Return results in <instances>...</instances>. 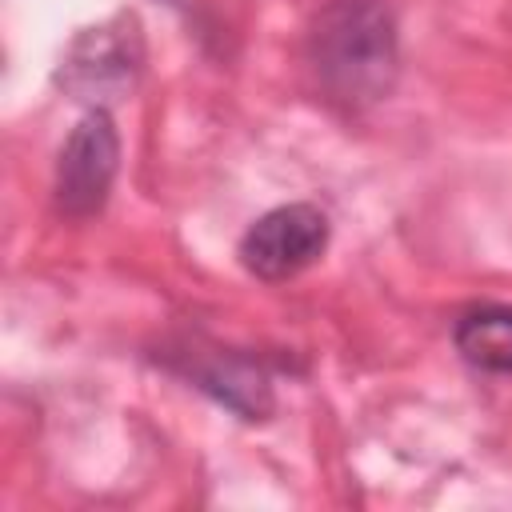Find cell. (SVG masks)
I'll list each match as a JSON object with an SVG mask.
<instances>
[{"mask_svg": "<svg viewBox=\"0 0 512 512\" xmlns=\"http://www.w3.org/2000/svg\"><path fill=\"white\" fill-rule=\"evenodd\" d=\"M328 248V216L316 204H280L240 240V264L256 280H292Z\"/></svg>", "mask_w": 512, "mask_h": 512, "instance_id": "277c9868", "label": "cell"}, {"mask_svg": "<svg viewBox=\"0 0 512 512\" xmlns=\"http://www.w3.org/2000/svg\"><path fill=\"white\" fill-rule=\"evenodd\" d=\"M316 88L344 112H364L396 88L400 36L392 0H328L304 40Z\"/></svg>", "mask_w": 512, "mask_h": 512, "instance_id": "6da1fadb", "label": "cell"}, {"mask_svg": "<svg viewBox=\"0 0 512 512\" xmlns=\"http://www.w3.org/2000/svg\"><path fill=\"white\" fill-rule=\"evenodd\" d=\"M460 356L484 372H512V308H472L452 332Z\"/></svg>", "mask_w": 512, "mask_h": 512, "instance_id": "5b68a950", "label": "cell"}, {"mask_svg": "<svg viewBox=\"0 0 512 512\" xmlns=\"http://www.w3.org/2000/svg\"><path fill=\"white\" fill-rule=\"evenodd\" d=\"M116 168H120L116 124H112L108 108H88L56 156V180H52L56 208L76 220L100 212L112 192Z\"/></svg>", "mask_w": 512, "mask_h": 512, "instance_id": "3957f363", "label": "cell"}, {"mask_svg": "<svg viewBox=\"0 0 512 512\" xmlns=\"http://www.w3.org/2000/svg\"><path fill=\"white\" fill-rule=\"evenodd\" d=\"M196 384L204 392H212L216 400H224L244 420H264L272 412V388H268V380L252 364H244V360L216 356L208 368L196 372Z\"/></svg>", "mask_w": 512, "mask_h": 512, "instance_id": "8992f818", "label": "cell"}, {"mask_svg": "<svg viewBox=\"0 0 512 512\" xmlns=\"http://www.w3.org/2000/svg\"><path fill=\"white\" fill-rule=\"evenodd\" d=\"M144 72V32L136 12H116L96 28H84L64 60H60V88L76 100H88L104 108L108 100H120L136 88Z\"/></svg>", "mask_w": 512, "mask_h": 512, "instance_id": "7a4b0ae2", "label": "cell"}]
</instances>
